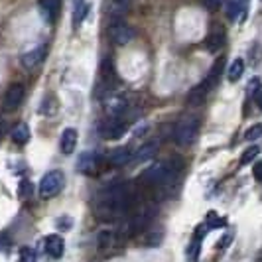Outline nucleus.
I'll return each mask as SVG.
<instances>
[{
	"mask_svg": "<svg viewBox=\"0 0 262 262\" xmlns=\"http://www.w3.org/2000/svg\"><path fill=\"white\" fill-rule=\"evenodd\" d=\"M132 193L126 185L117 184L105 189L97 199V215L103 221H115L130 209Z\"/></svg>",
	"mask_w": 262,
	"mask_h": 262,
	"instance_id": "obj_1",
	"label": "nucleus"
},
{
	"mask_svg": "<svg viewBox=\"0 0 262 262\" xmlns=\"http://www.w3.org/2000/svg\"><path fill=\"white\" fill-rule=\"evenodd\" d=\"M178 171H180L178 162H158L140 176V180L148 185H166L178 176Z\"/></svg>",
	"mask_w": 262,
	"mask_h": 262,
	"instance_id": "obj_2",
	"label": "nucleus"
},
{
	"mask_svg": "<svg viewBox=\"0 0 262 262\" xmlns=\"http://www.w3.org/2000/svg\"><path fill=\"white\" fill-rule=\"evenodd\" d=\"M197 134H199V118L195 115H187L178 122L173 138L180 146H191L197 140Z\"/></svg>",
	"mask_w": 262,
	"mask_h": 262,
	"instance_id": "obj_3",
	"label": "nucleus"
},
{
	"mask_svg": "<svg viewBox=\"0 0 262 262\" xmlns=\"http://www.w3.org/2000/svg\"><path fill=\"white\" fill-rule=\"evenodd\" d=\"M63 185H66V176H63V171L59 170H52L48 171L43 178H41V182H39V195L43 197V199H50V197L57 195L61 189H63Z\"/></svg>",
	"mask_w": 262,
	"mask_h": 262,
	"instance_id": "obj_4",
	"label": "nucleus"
},
{
	"mask_svg": "<svg viewBox=\"0 0 262 262\" xmlns=\"http://www.w3.org/2000/svg\"><path fill=\"white\" fill-rule=\"evenodd\" d=\"M106 34H108V39H111L113 46H126V43H130L132 38H134L132 28L128 26V24H124L122 20L111 22V24H108V30H106Z\"/></svg>",
	"mask_w": 262,
	"mask_h": 262,
	"instance_id": "obj_5",
	"label": "nucleus"
},
{
	"mask_svg": "<svg viewBox=\"0 0 262 262\" xmlns=\"http://www.w3.org/2000/svg\"><path fill=\"white\" fill-rule=\"evenodd\" d=\"M126 122L122 120L120 117H111L106 118L105 122L99 126V134L103 136V138H108V140H117L120 138L124 132H126Z\"/></svg>",
	"mask_w": 262,
	"mask_h": 262,
	"instance_id": "obj_6",
	"label": "nucleus"
},
{
	"mask_svg": "<svg viewBox=\"0 0 262 262\" xmlns=\"http://www.w3.org/2000/svg\"><path fill=\"white\" fill-rule=\"evenodd\" d=\"M24 85L22 83H12L8 89H6V93H4V108L6 111H16L18 106H20V103L24 101Z\"/></svg>",
	"mask_w": 262,
	"mask_h": 262,
	"instance_id": "obj_7",
	"label": "nucleus"
},
{
	"mask_svg": "<svg viewBox=\"0 0 262 262\" xmlns=\"http://www.w3.org/2000/svg\"><path fill=\"white\" fill-rule=\"evenodd\" d=\"M101 168V158L97 156L95 152H83L77 160V170L85 176H93L97 173Z\"/></svg>",
	"mask_w": 262,
	"mask_h": 262,
	"instance_id": "obj_8",
	"label": "nucleus"
},
{
	"mask_svg": "<svg viewBox=\"0 0 262 262\" xmlns=\"http://www.w3.org/2000/svg\"><path fill=\"white\" fill-rule=\"evenodd\" d=\"M126 99L120 95V93H108L105 99V108L111 117H120L124 111H126Z\"/></svg>",
	"mask_w": 262,
	"mask_h": 262,
	"instance_id": "obj_9",
	"label": "nucleus"
},
{
	"mask_svg": "<svg viewBox=\"0 0 262 262\" xmlns=\"http://www.w3.org/2000/svg\"><path fill=\"white\" fill-rule=\"evenodd\" d=\"M46 53H48V48H46V46H36L34 50L22 53L20 63L26 67V69H34V67L39 66V63L46 59Z\"/></svg>",
	"mask_w": 262,
	"mask_h": 262,
	"instance_id": "obj_10",
	"label": "nucleus"
},
{
	"mask_svg": "<svg viewBox=\"0 0 262 262\" xmlns=\"http://www.w3.org/2000/svg\"><path fill=\"white\" fill-rule=\"evenodd\" d=\"M59 8H61V0H39L38 2V10L41 14V18L50 24L57 20Z\"/></svg>",
	"mask_w": 262,
	"mask_h": 262,
	"instance_id": "obj_11",
	"label": "nucleus"
},
{
	"mask_svg": "<svg viewBox=\"0 0 262 262\" xmlns=\"http://www.w3.org/2000/svg\"><path fill=\"white\" fill-rule=\"evenodd\" d=\"M225 43H227V34H225L223 28L221 26L211 28L209 36L205 38V46H207V50H209L211 53H215V52H219Z\"/></svg>",
	"mask_w": 262,
	"mask_h": 262,
	"instance_id": "obj_12",
	"label": "nucleus"
},
{
	"mask_svg": "<svg viewBox=\"0 0 262 262\" xmlns=\"http://www.w3.org/2000/svg\"><path fill=\"white\" fill-rule=\"evenodd\" d=\"M106 160H108V164H111V166H115V168L126 166V164L132 160L130 148H128V146H118V148H115V150H111V152H108Z\"/></svg>",
	"mask_w": 262,
	"mask_h": 262,
	"instance_id": "obj_13",
	"label": "nucleus"
},
{
	"mask_svg": "<svg viewBox=\"0 0 262 262\" xmlns=\"http://www.w3.org/2000/svg\"><path fill=\"white\" fill-rule=\"evenodd\" d=\"M43 247H46V252H48L52 258H61L63 252H66V241H63V236H59V235H50L46 238Z\"/></svg>",
	"mask_w": 262,
	"mask_h": 262,
	"instance_id": "obj_14",
	"label": "nucleus"
},
{
	"mask_svg": "<svg viewBox=\"0 0 262 262\" xmlns=\"http://www.w3.org/2000/svg\"><path fill=\"white\" fill-rule=\"evenodd\" d=\"M249 12V0H229V20L241 22Z\"/></svg>",
	"mask_w": 262,
	"mask_h": 262,
	"instance_id": "obj_15",
	"label": "nucleus"
},
{
	"mask_svg": "<svg viewBox=\"0 0 262 262\" xmlns=\"http://www.w3.org/2000/svg\"><path fill=\"white\" fill-rule=\"evenodd\" d=\"M211 89H213V85H211L207 79H203L197 87H193V89L189 91V95H187V103H189V105H199V103L209 95Z\"/></svg>",
	"mask_w": 262,
	"mask_h": 262,
	"instance_id": "obj_16",
	"label": "nucleus"
},
{
	"mask_svg": "<svg viewBox=\"0 0 262 262\" xmlns=\"http://www.w3.org/2000/svg\"><path fill=\"white\" fill-rule=\"evenodd\" d=\"M75 146H77V130L75 128H66V130L61 132V140H59L61 152L66 156H69V154H73Z\"/></svg>",
	"mask_w": 262,
	"mask_h": 262,
	"instance_id": "obj_17",
	"label": "nucleus"
},
{
	"mask_svg": "<svg viewBox=\"0 0 262 262\" xmlns=\"http://www.w3.org/2000/svg\"><path fill=\"white\" fill-rule=\"evenodd\" d=\"M243 73H245V59L243 57H236V59L231 61V66L227 69V79L231 83H236L238 79L243 77Z\"/></svg>",
	"mask_w": 262,
	"mask_h": 262,
	"instance_id": "obj_18",
	"label": "nucleus"
},
{
	"mask_svg": "<svg viewBox=\"0 0 262 262\" xmlns=\"http://www.w3.org/2000/svg\"><path fill=\"white\" fill-rule=\"evenodd\" d=\"M10 136H12V140L16 144H26L30 140V126L26 122H18L12 128V132H10Z\"/></svg>",
	"mask_w": 262,
	"mask_h": 262,
	"instance_id": "obj_19",
	"label": "nucleus"
},
{
	"mask_svg": "<svg viewBox=\"0 0 262 262\" xmlns=\"http://www.w3.org/2000/svg\"><path fill=\"white\" fill-rule=\"evenodd\" d=\"M225 61H227L225 57H219V59H217V61L213 63V67H211V69H209V73H207V77H205V79H207V81H209V83H211V85H213V87L217 85V81H219V77H221V73H223Z\"/></svg>",
	"mask_w": 262,
	"mask_h": 262,
	"instance_id": "obj_20",
	"label": "nucleus"
},
{
	"mask_svg": "<svg viewBox=\"0 0 262 262\" xmlns=\"http://www.w3.org/2000/svg\"><path fill=\"white\" fill-rule=\"evenodd\" d=\"M156 150H158L156 142H148V144H144L138 152H136V162H146V160H150V158L156 154Z\"/></svg>",
	"mask_w": 262,
	"mask_h": 262,
	"instance_id": "obj_21",
	"label": "nucleus"
},
{
	"mask_svg": "<svg viewBox=\"0 0 262 262\" xmlns=\"http://www.w3.org/2000/svg\"><path fill=\"white\" fill-rule=\"evenodd\" d=\"M258 154H260V148H258V146H249V148L241 154V164L247 166V164H250V162H254Z\"/></svg>",
	"mask_w": 262,
	"mask_h": 262,
	"instance_id": "obj_22",
	"label": "nucleus"
},
{
	"mask_svg": "<svg viewBox=\"0 0 262 262\" xmlns=\"http://www.w3.org/2000/svg\"><path fill=\"white\" fill-rule=\"evenodd\" d=\"M18 262H38L36 250L30 249V247H22L18 252Z\"/></svg>",
	"mask_w": 262,
	"mask_h": 262,
	"instance_id": "obj_23",
	"label": "nucleus"
},
{
	"mask_svg": "<svg viewBox=\"0 0 262 262\" xmlns=\"http://www.w3.org/2000/svg\"><path fill=\"white\" fill-rule=\"evenodd\" d=\"M258 138H262V124L260 122L252 124L250 128L245 130V140H258Z\"/></svg>",
	"mask_w": 262,
	"mask_h": 262,
	"instance_id": "obj_24",
	"label": "nucleus"
},
{
	"mask_svg": "<svg viewBox=\"0 0 262 262\" xmlns=\"http://www.w3.org/2000/svg\"><path fill=\"white\" fill-rule=\"evenodd\" d=\"M111 241H113V233L111 231H103V233H99V247L101 249H105L111 245Z\"/></svg>",
	"mask_w": 262,
	"mask_h": 262,
	"instance_id": "obj_25",
	"label": "nucleus"
},
{
	"mask_svg": "<svg viewBox=\"0 0 262 262\" xmlns=\"http://www.w3.org/2000/svg\"><path fill=\"white\" fill-rule=\"evenodd\" d=\"M207 225H209L211 229H213V227H225V219H221V217L215 215V213H209V215H207Z\"/></svg>",
	"mask_w": 262,
	"mask_h": 262,
	"instance_id": "obj_26",
	"label": "nucleus"
},
{
	"mask_svg": "<svg viewBox=\"0 0 262 262\" xmlns=\"http://www.w3.org/2000/svg\"><path fill=\"white\" fill-rule=\"evenodd\" d=\"M201 2H203V6L207 10H211V12H217L223 6V0H201Z\"/></svg>",
	"mask_w": 262,
	"mask_h": 262,
	"instance_id": "obj_27",
	"label": "nucleus"
},
{
	"mask_svg": "<svg viewBox=\"0 0 262 262\" xmlns=\"http://www.w3.org/2000/svg\"><path fill=\"white\" fill-rule=\"evenodd\" d=\"M18 195L22 197V199H26V197L32 195V184H30V182H22V184H20V189H18Z\"/></svg>",
	"mask_w": 262,
	"mask_h": 262,
	"instance_id": "obj_28",
	"label": "nucleus"
},
{
	"mask_svg": "<svg viewBox=\"0 0 262 262\" xmlns=\"http://www.w3.org/2000/svg\"><path fill=\"white\" fill-rule=\"evenodd\" d=\"M87 12H89V4H81L77 10H75V24H79L87 16Z\"/></svg>",
	"mask_w": 262,
	"mask_h": 262,
	"instance_id": "obj_29",
	"label": "nucleus"
},
{
	"mask_svg": "<svg viewBox=\"0 0 262 262\" xmlns=\"http://www.w3.org/2000/svg\"><path fill=\"white\" fill-rule=\"evenodd\" d=\"M252 173H254V180H256L258 184H262V160H258V162L254 164V170H252Z\"/></svg>",
	"mask_w": 262,
	"mask_h": 262,
	"instance_id": "obj_30",
	"label": "nucleus"
},
{
	"mask_svg": "<svg viewBox=\"0 0 262 262\" xmlns=\"http://www.w3.org/2000/svg\"><path fill=\"white\" fill-rule=\"evenodd\" d=\"M254 103H256L258 108H262V83L254 89Z\"/></svg>",
	"mask_w": 262,
	"mask_h": 262,
	"instance_id": "obj_31",
	"label": "nucleus"
},
{
	"mask_svg": "<svg viewBox=\"0 0 262 262\" xmlns=\"http://www.w3.org/2000/svg\"><path fill=\"white\" fill-rule=\"evenodd\" d=\"M57 223H59L61 229H69L71 227V219L69 217H61V219H57Z\"/></svg>",
	"mask_w": 262,
	"mask_h": 262,
	"instance_id": "obj_32",
	"label": "nucleus"
},
{
	"mask_svg": "<svg viewBox=\"0 0 262 262\" xmlns=\"http://www.w3.org/2000/svg\"><path fill=\"white\" fill-rule=\"evenodd\" d=\"M118 2H122V4H128V0H118Z\"/></svg>",
	"mask_w": 262,
	"mask_h": 262,
	"instance_id": "obj_33",
	"label": "nucleus"
}]
</instances>
